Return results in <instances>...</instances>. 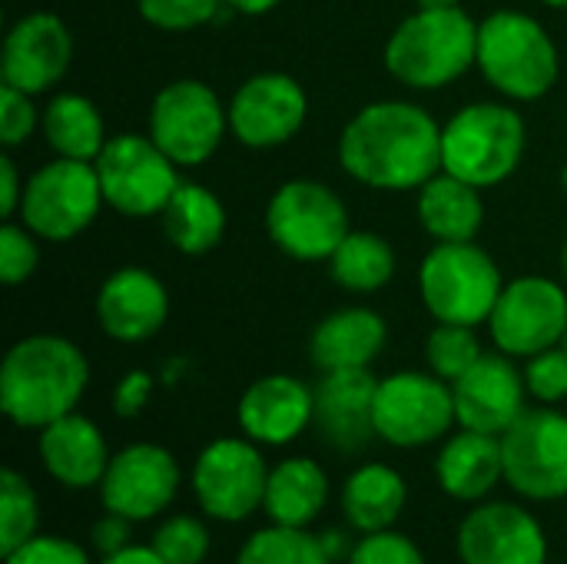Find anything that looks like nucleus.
<instances>
[{
	"label": "nucleus",
	"instance_id": "obj_1",
	"mask_svg": "<svg viewBox=\"0 0 567 564\" xmlns=\"http://www.w3.org/2000/svg\"><path fill=\"white\" fill-rule=\"evenodd\" d=\"M339 163L372 189H422L442 170V126L405 100L369 103L339 136Z\"/></svg>",
	"mask_w": 567,
	"mask_h": 564
},
{
	"label": "nucleus",
	"instance_id": "obj_2",
	"mask_svg": "<svg viewBox=\"0 0 567 564\" xmlns=\"http://www.w3.org/2000/svg\"><path fill=\"white\" fill-rule=\"evenodd\" d=\"M90 386L86 356L63 336H27L0 366V409L17 429H47L76 412Z\"/></svg>",
	"mask_w": 567,
	"mask_h": 564
},
{
	"label": "nucleus",
	"instance_id": "obj_3",
	"mask_svg": "<svg viewBox=\"0 0 567 564\" xmlns=\"http://www.w3.org/2000/svg\"><path fill=\"white\" fill-rule=\"evenodd\" d=\"M478 63V27L462 7L415 10L385 43V66L412 90H442Z\"/></svg>",
	"mask_w": 567,
	"mask_h": 564
},
{
	"label": "nucleus",
	"instance_id": "obj_4",
	"mask_svg": "<svg viewBox=\"0 0 567 564\" xmlns=\"http://www.w3.org/2000/svg\"><path fill=\"white\" fill-rule=\"evenodd\" d=\"M525 156V120L502 103H472L442 126V170L485 189L508 180Z\"/></svg>",
	"mask_w": 567,
	"mask_h": 564
},
{
	"label": "nucleus",
	"instance_id": "obj_5",
	"mask_svg": "<svg viewBox=\"0 0 567 564\" xmlns=\"http://www.w3.org/2000/svg\"><path fill=\"white\" fill-rule=\"evenodd\" d=\"M478 66L498 93L538 100L558 83V47L528 13L498 10L478 27Z\"/></svg>",
	"mask_w": 567,
	"mask_h": 564
},
{
	"label": "nucleus",
	"instance_id": "obj_6",
	"mask_svg": "<svg viewBox=\"0 0 567 564\" xmlns=\"http://www.w3.org/2000/svg\"><path fill=\"white\" fill-rule=\"evenodd\" d=\"M419 289L439 322L478 326L488 322L505 286L495 259L475 243H439L422 259Z\"/></svg>",
	"mask_w": 567,
	"mask_h": 564
},
{
	"label": "nucleus",
	"instance_id": "obj_7",
	"mask_svg": "<svg viewBox=\"0 0 567 564\" xmlns=\"http://www.w3.org/2000/svg\"><path fill=\"white\" fill-rule=\"evenodd\" d=\"M103 186L93 163L83 160H63L40 166L27 186L20 203L23 226L50 243H66L80 236L103 206Z\"/></svg>",
	"mask_w": 567,
	"mask_h": 564
},
{
	"label": "nucleus",
	"instance_id": "obj_8",
	"mask_svg": "<svg viewBox=\"0 0 567 564\" xmlns=\"http://www.w3.org/2000/svg\"><path fill=\"white\" fill-rule=\"evenodd\" d=\"M103 199L123 216L146 219L166 209L169 196L183 183L176 163L153 143V136L120 133L110 136L103 153L93 160Z\"/></svg>",
	"mask_w": 567,
	"mask_h": 564
},
{
	"label": "nucleus",
	"instance_id": "obj_9",
	"mask_svg": "<svg viewBox=\"0 0 567 564\" xmlns=\"http://www.w3.org/2000/svg\"><path fill=\"white\" fill-rule=\"evenodd\" d=\"M269 239L292 259H329L352 233L349 209L336 189L316 180H289L276 189L266 209Z\"/></svg>",
	"mask_w": 567,
	"mask_h": 564
},
{
	"label": "nucleus",
	"instance_id": "obj_10",
	"mask_svg": "<svg viewBox=\"0 0 567 564\" xmlns=\"http://www.w3.org/2000/svg\"><path fill=\"white\" fill-rule=\"evenodd\" d=\"M229 126V106L199 83V80H173L166 83L150 106V136L176 166L206 163Z\"/></svg>",
	"mask_w": 567,
	"mask_h": 564
},
{
	"label": "nucleus",
	"instance_id": "obj_11",
	"mask_svg": "<svg viewBox=\"0 0 567 564\" xmlns=\"http://www.w3.org/2000/svg\"><path fill=\"white\" fill-rule=\"evenodd\" d=\"M505 482L528 502L567 499V416L558 409H525L502 435Z\"/></svg>",
	"mask_w": 567,
	"mask_h": 564
},
{
	"label": "nucleus",
	"instance_id": "obj_12",
	"mask_svg": "<svg viewBox=\"0 0 567 564\" xmlns=\"http://www.w3.org/2000/svg\"><path fill=\"white\" fill-rule=\"evenodd\" d=\"M269 465L252 439H216L193 465V495L206 519L243 522L262 509Z\"/></svg>",
	"mask_w": 567,
	"mask_h": 564
},
{
	"label": "nucleus",
	"instance_id": "obj_13",
	"mask_svg": "<svg viewBox=\"0 0 567 564\" xmlns=\"http://www.w3.org/2000/svg\"><path fill=\"white\" fill-rule=\"evenodd\" d=\"M455 419L452 382L435 372H395L379 379L375 432L395 449H422L449 435Z\"/></svg>",
	"mask_w": 567,
	"mask_h": 564
},
{
	"label": "nucleus",
	"instance_id": "obj_14",
	"mask_svg": "<svg viewBox=\"0 0 567 564\" xmlns=\"http://www.w3.org/2000/svg\"><path fill=\"white\" fill-rule=\"evenodd\" d=\"M492 339L505 356H538L561 346L567 332L565 289L545 276H525L502 289L492 316Z\"/></svg>",
	"mask_w": 567,
	"mask_h": 564
},
{
	"label": "nucleus",
	"instance_id": "obj_15",
	"mask_svg": "<svg viewBox=\"0 0 567 564\" xmlns=\"http://www.w3.org/2000/svg\"><path fill=\"white\" fill-rule=\"evenodd\" d=\"M179 482L183 472L169 449L133 442L110 459L106 475L96 489L106 512H116L130 522H150L173 505Z\"/></svg>",
	"mask_w": 567,
	"mask_h": 564
},
{
	"label": "nucleus",
	"instance_id": "obj_16",
	"mask_svg": "<svg viewBox=\"0 0 567 564\" xmlns=\"http://www.w3.org/2000/svg\"><path fill=\"white\" fill-rule=\"evenodd\" d=\"M462 564H548L542 522L515 502H478L458 525Z\"/></svg>",
	"mask_w": 567,
	"mask_h": 564
},
{
	"label": "nucleus",
	"instance_id": "obj_17",
	"mask_svg": "<svg viewBox=\"0 0 567 564\" xmlns=\"http://www.w3.org/2000/svg\"><path fill=\"white\" fill-rule=\"evenodd\" d=\"M309 113L306 90L289 73H256L229 100V130L252 150L289 143Z\"/></svg>",
	"mask_w": 567,
	"mask_h": 564
},
{
	"label": "nucleus",
	"instance_id": "obj_18",
	"mask_svg": "<svg viewBox=\"0 0 567 564\" xmlns=\"http://www.w3.org/2000/svg\"><path fill=\"white\" fill-rule=\"evenodd\" d=\"M316 392L312 425L322 442L339 455H359L369 449L375 432V392L379 379L369 369L322 372Z\"/></svg>",
	"mask_w": 567,
	"mask_h": 564
},
{
	"label": "nucleus",
	"instance_id": "obj_19",
	"mask_svg": "<svg viewBox=\"0 0 567 564\" xmlns=\"http://www.w3.org/2000/svg\"><path fill=\"white\" fill-rule=\"evenodd\" d=\"M455 396V419L462 429L485 432V435H505L518 416L525 412V372L512 366L505 352L485 356L452 382Z\"/></svg>",
	"mask_w": 567,
	"mask_h": 564
},
{
	"label": "nucleus",
	"instance_id": "obj_20",
	"mask_svg": "<svg viewBox=\"0 0 567 564\" xmlns=\"http://www.w3.org/2000/svg\"><path fill=\"white\" fill-rule=\"evenodd\" d=\"M73 37L53 13L20 17L3 40V83L23 93L50 90L70 66Z\"/></svg>",
	"mask_w": 567,
	"mask_h": 564
},
{
	"label": "nucleus",
	"instance_id": "obj_21",
	"mask_svg": "<svg viewBox=\"0 0 567 564\" xmlns=\"http://www.w3.org/2000/svg\"><path fill=\"white\" fill-rule=\"evenodd\" d=\"M169 316L166 286L143 266H123L96 293V322L116 342H146Z\"/></svg>",
	"mask_w": 567,
	"mask_h": 564
},
{
	"label": "nucleus",
	"instance_id": "obj_22",
	"mask_svg": "<svg viewBox=\"0 0 567 564\" xmlns=\"http://www.w3.org/2000/svg\"><path fill=\"white\" fill-rule=\"evenodd\" d=\"M239 429L256 445H289L316 416V392L292 376L256 379L239 399Z\"/></svg>",
	"mask_w": 567,
	"mask_h": 564
},
{
	"label": "nucleus",
	"instance_id": "obj_23",
	"mask_svg": "<svg viewBox=\"0 0 567 564\" xmlns=\"http://www.w3.org/2000/svg\"><path fill=\"white\" fill-rule=\"evenodd\" d=\"M40 465L63 489H93L103 482L110 465V449L96 422L80 412H70L47 429H40Z\"/></svg>",
	"mask_w": 567,
	"mask_h": 564
},
{
	"label": "nucleus",
	"instance_id": "obj_24",
	"mask_svg": "<svg viewBox=\"0 0 567 564\" xmlns=\"http://www.w3.org/2000/svg\"><path fill=\"white\" fill-rule=\"evenodd\" d=\"M439 489L455 502H485L498 482H505V459H502V435H485L462 429L445 439L435 459Z\"/></svg>",
	"mask_w": 567,
	"mask_h": 564
},
{
	"label": "nucleus",
	"instance_id": "obj_25",
	"mask_svg": "<svg viewBox=\"0 0 567 564\" xmlns=\"http://www.w3.org/2000/svg\"><path fill=\"white\" fill-rule=\"evenodd\" d=\"M389 329L385 319L372 309L349 306L332 316H326L312 339H309V359L322 372L339 369H369L379 352L385 349Z\"/></svg>",
	"mask_w": 567,
	"mask_h": 564
},
{
	"label": "nucleus",
	"instance_id": "obj_26",
	"mask_svg": "<svg viewBox=\"0 0 567 564\" xmlns=\"http://www.w3.org/2000/svg\"><path fill=\"white\" fill-rule=\"evenodd\" d=\"M329 502V479L319 462L296 455L269 469L262 512L272 525L309 529Z\"/></svg>",
	"mask_w": 567,
	"mask_h": 564
},
{
	"label": "nucleus",
	"instance_id": "obj_27",
	"mask_svg": "<svg viewBox=\"0 0 567 564\" xmlns=\"http://www.w3.org/2000/svg\"><path fill=\"white\" fill-rule=\"evenodd\" d=\"M342 515L346 522L362 532V535H372V532H389L395 529V522L402 519L405 512V502H409V485L405 479L385 465V462H369L362 469H355L346 485H342Z\"/></svg>",
	"mask_w": 567,
	"mask_h": 564
},
{
	"label": "nucleus",
	"instance_id": "obj_28",
	"mask_svg": "<svg viewBox=\"0 0 567 564\" xmlns=\"http://www.w3.org/2000/svg\"><path fill=\"white\" fill-rule=\"evenodd\" d=\"M419 219L439 243H472L485 223V203L478 186L442 170L419 189Z\"/></svg>",
	"mask_w": 567,
	"mask_h": 564
},
{
	"label": "nucleus",
	"instance_id": "obj_29",
	"mask_svg": "<svg viewBox=\"0 0 567 564\" xmlns=\"http://www.w3.org/2000/svg\"><path fill=\"white\" fill-rule=\"evenodd\" d=\"M159 216L166 239L186 256H203L216 249L226 233L223 203L199 183H179Z\"/></svg>",
	"mask_w": 567,
	"mask_h": 564
},
{
	"label": "nucleus",
	"instance_id": "obj_30",
	"mask_svg": "<svg viewBox=\"0 0 567 564\" xmlns=\"http://www.w3.org/2000/svg\"><path fill=\"white\" fill-rule=\"evenodd\" d=\"M40 130L47 136V146L63 160L93 163L106 146L103 116L80 93H56L40 116Z\"/></svg>",
	"mask_w": 567,
	"mask_h": 564
},
{
	"label": "nucleus",
	"instance_id": "obj_31",
	"mask_svg": "<svg viewBox=\"0 0 567 564\" xmlns=\"http://www.w3.org/2000/svg\"><path fill=\"white\" fill-rule=\"evenodd\" d=\"M329 273L349 293H375L392 279L395 253L375 233H349L329 256Z\"/></svg>",
	"mask_w": 567,
	"mask_h": 564
},
{
	"label": "nucleus",
	"instance_id": "obj_32",
	"mask_svg": "<svg viewBox=\"0 0 567 564\" xmlns=\"http://www.w3.org/2000/svg\"><path fill=\"white\" fill-rule=\"evenodd\" d=\"M233 564H332V558L309 529L266 525L246 539Z\"/></svg>",
	"mask_w": 567,
	"mask_h": 564
},
{
	"label": "nucleus",
	"instance_id": "obj_33",
	"mask_svg": "<svg viewBox=\"0 0 567 564\" xmlns=\"http://www.w3.org/2000/svg\"><path fill=\"white\" fill-rule=\"evenodd\" d=\"M40 502L27 475L17 469L0 472V555H10L37 535Z\"/></svg>",
	"mask_w": 567,
	"mask_h": 564
},
{
	"label": "nucleus",
	"instance_id": "obj_34",
	"mask_svg": "<svg viewBox=\"0 0 567 564\" xmlns=\"http://www.w3.org/2000/svg\"><path fill=\"white\" fill-rule=\"evenodd\" d=\"M425 359L429 369L445 379L455 382L462 379L478 359H482V346L475 336V326H455V322H439L425 342Z\"/></svg>",
	"mask_w": 567,
	"mask_h": 564
},
{
	"label": "nucleus",
	"instance_id": "obj_35",
	"mask_svg": "<svg viewBox=\"0 0 567 564\" xmlns=\"http://www.w3.org/2000/svg\"><path fill=\"white\" fill-rule=\"evenodd\" d=\"M150 545L166 564H203L213 548V539L206 522H199L196 515H173L153 532Z\"/></svg>",
	"mask_w": 567,
	"mask_h": 564
},
{
	"label": "nucleus",
	"instance_id": "obj_36",
	"mask_svg": "<svg viewBox=\"0 0 567 564\" xmlns=\"http://www.w3.org/2000/svg\"><path fill=\"white\" fill-rule=\"evenodd\" d=\"M226 0H140V13L146 23L159 30H196L209 23Z\"/></svg>",
	"mask_w": 567,
	"mask_h": 564
},
{
	"label": "nucleus",
	"instance_id": "obj_37",
	"mask_svg": "<svg viewBox=\"0 0 567 564\" xmlns=\"http://www.w3.org/2000/svg\"><path fill=\"white\" fill-rule=\"evenodd\" d=\"M346 564H425V555L409 535L389 529L362 535V542L352 545Z\"/></svg>",
	"mask_w": 567,
	"mask_h": 564
},
{
	"label": "nucleus",
	"instance_id": "obj_38",
	"mask_svg": "<svg viewBox=\"0 0 567 564\" xmlns=\"http://www.w3.org/2000/svg\"><path fill=\"white\" fill-rule=\"evenodd\" d=\"M40 249L33 243V233L17 223H3L0 229V279L7 286H20L37 273Z\"/></svg>",
	"mask_w": 567,
	"mask_h": 564
},
{
	"label": "nucleus",
	"instance_id": "obj_39",
	"mask_svg": "<svg viewBox=\"0 0 567 564\" xmlns=\"http://www.w3.org/2000/svg\"><path fill=\"white\" fill-rule=\"evenodd\" d=\"M525 386L528 392L545 402V406H555L567 399V349L565 346H551L538 356L528 359V369H525Z\"/></svg>",
	"mask_w": 567,
	"mask_h": 564
},
{
	"label": "nucleus",
	"instance_id": "obj_40",
	"mask_svg": "<svg viewBox=\"0 0 567 564\" xmlns=\"http://www.w3.org/2000/svg\"><path fill=\"white\" fill-rule=\"evenodd\" d=\"M3 564H93L90 555L60 535H33L10 555H3Z\"/></svg>",
	"mask_w": 567,
	"mask_h": 564
},
{
	"label": "nucleus",
	"instance_id": "obj_41",
	"mask_svg": "<svg viewBox=\"0 0 567 564\" xmlns=\"http://www.w3.org/2000/svg\"><path fill=\"white\" fill-rule=\"evenodd\" d=\"M37 126V110L30 103V93L3 83V100H0V143L7 150L20 146Z\"/></svg>",
	"mask_w": 567,
	"mask_h": 564
},
{
	"label": "nucleus",
	"instance_id": "obj_42",
	"mask_svg": "<svg viewBox=\"0 0 567 564\" xmlns=\"http://www.w3.org/2000/svg\"><path fill=\"white\" fill-rule=\"evenodd\" d=\"M150 396H153V379H150V372L133 369V372H126V376L116 382L113 412H116L120 419H136V416L146 409Z\"/></svg>",
	"mask_w": 567,
	"mask_h": 564
},
{
	"label": "nucleus",
	"instance_id": "obj_43",
	"mask_svg": "<svg viewBox=\"0 0 567 564\" xmlns=\"http://www.w3.org/2000/svg\"><path fill=\"white\" fill-rule=\"evenodd\" d=\"M130 519H123V515H116V512H106L103 519H96L93 522V529H90V542H93V548L106 558V555H116V552H123L126 545H133L130 542Z\"/></svg>",
	"mask_w": 567,
	"mask_h": 564
},
{
	"label": "nucleus",
	"instance_id": "obj_44",
	"mask_svg": "<svg viewBox=\"0 0 567 564\" xmlns=\"http://www.w3.org/2000/svg\"><path fill=\"white\" fill-rule=\"evenodd\" d=\"M23 203V186H20V176H17V166L13 160L3 153L0 156V216L10 219Z\"/></svg>",
	"mask_w": 567,
	"mask_h": 564
},
{
	"label": "nucleus",
	"instance_id": "obj_45",
	"mask_svg": "<svg viewBox=\"0 0 567 564\" xmlns=\"http://www.w3.org/2000/svg\"><path fill=\"white\" fill-rule=\"evenodd\" d=\"M100 564H166V562L153 552V545H126L123 552L106 555Z\"/></svg>",
	"mask_w": 567,
	"mask_h": 564
},
{
	"label": "nucleus",
	"instance_id": "obj_46",
	"mask_svg": "<svg viewBox=\"0 0 567 564\" xmlns=\"http://www.w3.org/2000/svg\"><path fill=\"white\" fill-rule=\"evenodd\" d=\"M282 0H226V7L239 10V13H249V17H259V13H269L272 7H279Z\"/></svg>",
	"mask_w": 567,
	"mask_h": 564
},
{
	"label": "nucleus",
	"instance_id": "obj_47",
	"mask_svg": "<svg viewBox=\"0 0 567 564\" xmlns=\"http://www.w3.org/2000/svg\"><path fill=\"white\" fill-rule=\"evenodd\" d=\"M419 10H442V7H458L462 0H415Z\"/></svg>",
	"mask_w": 567,
	"mask_h": 564
},
{
	"label": "nucleus",
	"instance_id": "obj_48",
	"mask_svg": "<svg viewBox=\"0 0 567 564\" xmlns=\"http://www.w3.org/2000/svg\"><path fill=\"white\" fill-rule=\"evenodd\" d=\"M542 3H548V7H567V0H542Z\"/></svg>",
	"mask_w": 567,
	"mask_h": 564
},
{
	"label": "nucleus",
	"instance_id": "obj_49",
	"mask_svg": "<svg viewBox=\"0 0 567 564\" xmlns=\"http://www.w3.org/2000/svg\"><path fill=\"white\" fill-rule=\"evenodd\" d=\"M561 266H565V276H567V243H565V253H561Z\"/></svg>",
	"mask_w": 567,
	"mask_h": 564
},
{
	"label": "nucleus",
	"instance_id": "obj_50",
	"mask_svg": "<svg viewBox=\"0 0 567 564\" xmlns=\"http://www.w3.org/2000/svg\"><path fill=\"white\" fill-rule=\"evenodd\" d=\"M561 186H565V193H567V163H565V173H561Z\"/></svg>",
	"mask_w": 567,
	"mask_h": 564
},
{
	"label": "nucleus",
	"instance_id": "obj_51",
	"mask_svg": "<svg viewBox=\"0 0 567 564\" xmlns=\"http://www.w3.org/2000/svg\"><path fill=\"white\" fill-rule=\"evenodd\" d=\"M561 346H565V349H567V332H565V339H561Z\"/></svg>",
	"mask_w": 567,
	"mask_h": 564
}]
</instances>
